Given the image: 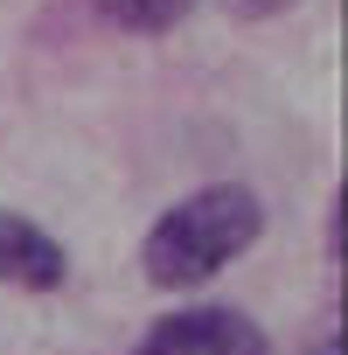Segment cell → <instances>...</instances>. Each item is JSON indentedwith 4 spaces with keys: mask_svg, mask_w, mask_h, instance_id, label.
Masks as SVG:
<instances>
[{
    "mask_svg": "<svg viewBox=\"0 0 348 355\" xmlns=\"http://www.w3.org/2000/svg\"><path fill=\"white\" fill-rule=\"evenodd\" d=\"M313 355H341V341H334V334H320V341H313Z\"/></svg>",
    "mask_w": 348,
    "mask_h": 355,
    "instance_id": "obj_6",
    "label": "cell"
},
{
    "mask_svg": "<svg viewBox=\"0 0 348 355\" xmlns=\"http://www.w3.org/2000/svg\"><path fill=\"white\" fill-rule=\"evenodd\" d=\"M132 355H272V341L237 306H182V313L153 320Z\"/></svg>",
    "mask_w": 348,
    "mask_h": 355,
    "instance_id": "obj_2",
    "label": "cell"
},
{
    "mask_svg": "<svg viewBox=\"0 0 348 355\" xmlns=\"http://www.w3.org/2000/svg\"><path fill=\"white\" fill-rule=\"evenodd\" d=\"M63 279H70V251H63L42 223H28V216H15V209H0V286H21V293H63Z\"/></svg>",
    "mask_w": 348,
    "mask_h": 355,
    "instance_id": "obj_3",
    "label": "cell"
},
{
    "mask_svg": "<svg viewBox=\"0 0 348 355\" xmlns=\"http://www.w3.org/2000/svg\"><path fill=\"white\" fill-rule=\"evenodd\" d=\"M293 0H230V15H244V21H265V15H286Z\"/></svg>",
    "mask_w": 348,
    "mask_h": 355,
    "instance_id": "obj_5",
    "label": "cell"
},
{
    "mask_svg": "<svg viewBox=\"0 0 348 355\" xmlns=\"http://www.w3.org/2000/svg\"><path fill=\"white\" fill-rule=\"evenodd\" d=\"M195 8V0H105V15L119 21V28H139V35H160V28H174Z\"/></svg>",
    "mask_w": 348,
    "mask_h": 355,
    "instance_id": "obj_4",
    "label": "cell"
},
{
    "mask_svg": "<svg viewBox=\"0 0 348 355\" xmlns=\"http://www.w3.org/2000/svg\"><path fill=\"white\" fill-rule=\"evenodd\" d=\"M258 237H265V202L244 182H209L153 216V230L139 244V272L160 293H182V286H202L223 265H237Z\"/></svg>",
    "mask_w": 348,
    "mask_h": 355,
    "instance_id": "obj_1",
    "label": "cell"
}]
</instances>
